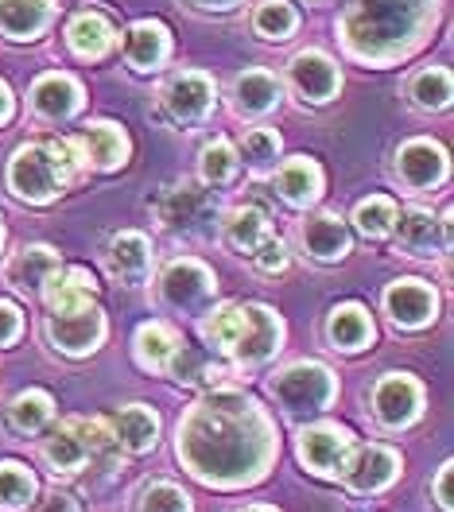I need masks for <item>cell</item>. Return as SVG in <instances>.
I'll return each instance as SVG.
<instances>
[{"mask_svg":"<svg viewBox=\"0 0 454 512\" xmlns=\"http://www.w3.org/2000/svg\"><path fill=\"white\" fill-rule=\"evenodd\" d=\"M295 28H299V12L288 0H260L257 12H253V32L268 43H284L292 39Z\"/></svg>","mask_w":454,"mask_h":512,"instance_id":"41","label":"cell"},{"mask_svg":"<svg viewBox=\"0 0 454 512\" xmlns=\"http://www.w3.org/2000/svg\"><path fill=\"white\" fill-rule=\"evenodd\" d=\"M24 334V311L12 299H0V350L16 346Z\"/></svg>","mask_w":454,"mask_h":512,"instance_id":"43","label":"cell"},{"mask_svg":"<svg viewBox=\"0 0 454 512\" xmlns=\"http://www.w3.org/2000/svg\"><path fill=\"white\" fill-rule=\"evenodd\" d=\"M175 458L210 489H245L268 478L280 458V431L272 412L241 388H210L175 427Z\"/></svg>","mask_w":454,"mask_h":512,"instance_id":"1","label":"cell"},{"mask_svg":"<svg viewBox=\"0 0 454 512\" xmlns=\"http://www.w3.org/2000/svg\"><path fill=\"white\" fill-rule=\"evenodd\" d=\"M55 0H0V35L12 43H32L51 28Z\"/></svg>","mask_w":454,"mask_h":512,"instance_id":"32","label":"cell"},{"mask_svg":"<svg viewBox=\"0 0 454 512\" xmlns=\"http://www.w3.org/2000/svg\"><path fill=\"white\" fill-rule=\"evenodd\" d=\"M105 334H109V319L98 307V299L86 303V307H74V311H47V319H43V338L63 357L98 353Z\"/></svg>","mask_w":454,"mask_h":512,"instance_id":"13","label":"cell"},{"mask_svg":"<svg viewBox=\"0 0 454 512\" xmlns=\"http://www.w3.org/2000/svg\"><path fill=\"white\" fill-rule=\"evenodd\" d=\"M63 268V253L55 245H20L16 253L4 260V284L16 288L20 295H32L39 299L43 284Z\"/></svg>","mask_w":454,"mask_h":512,"instance_id":"24","label":"cell"},{"mask_svg":"<svg viewBox=\"0 0 454 512\" xmlns=\"http://www.w3.org/2000/svg\"><path fill=\"white\" fill-rule=\"evenodd\" d=\"M125 63L136 74H148V70H160L171 59V32L163 28L160 20H136L129 32H125Z\"/></svg>","mask_w":454,"mask_h":512,"instance_id":"30","label":"cell"},{"mask_svg":"<svg viewBox=\"0 0 454 512\" xmlns=\"http://www.w3.org/2000/svg\"><path fill=\"white\" fill-rule=\"evenodd\" d=\"M233 512H280L276 505H241V509H233Z\"/></svg>","mask_w":454,"mask_h":512,"instance_id":"48","label":"cell"},{"mask_svg":"<svg viewBox=\"0 0 454 512\" xmlns=\"http://www.w3.org/2000/svg\"><path fill=\"white\" fill-rule=\"evenodd\" d=\"M82 163L70 152V144L63 140H28L20 144L8 167H4V187L16 202H28V206H51L59 202L78 179H82Z\"/></svg>","mask_w":454,"mask_h":512,"instance_id":"4","label":"cell"},{"mask_svg":"<svg viewBox=\"0 0 454 512\" xmlns=\"http://www.w3.org/2000/svg\"><path fill=\"white\" fill-rule=\"evenodd\" d=\"M404 474V458L396 447H385V443H357L346 470H342V489L354 493V497H377L392 489Z\"/></svg>","mask_w":454,"mask_h":512,"instance_id":"14","label":"cell"},{"mask_svg":"<svg viewBox=\"0 0 454 512\" xmlns=\"http://www.w3.org/2000/svg\"><path fill=\"white\" fill-rule=\"evenodd\" d=\"M284 101V82L272 74V70H245L229 82V109L245 121H260V117H272Z\"/></svg>","mask_w":454,"mask_h":512,"instance_id":"23","label":"cell"},{"mask_svg":"<svg viewBox=\"0 0 454 512\" xmlns=\"http://www.w3.org/2000/svg\"><path fill=\"white\" fill-rule=\"evenodd\" d=\"M323 338H326V346L338 353L369 350V346L377 342V326H373L369 307L357 303V299L330 307V311H326V322H323Z\"/></svg>","mask_w":454,"mask_h":512,"instance_id":"25","label":"cell"},{"mask_svg":"<svg viewBox=\"0 0 454 512\" xmlns=\"http://www.w3.org/2000/svg\"><path fill=\"white\" fill-rule=\"evenodd\" d=\"M253 260V268H257V276H264V280H276V276H284L288 268H292V253H288V245L272 233L264 245H260L257 253L249 256Z\"/></svg>","mask_w":454,"mask_h":512,"instance_id":"42","label":"cell"},{"mask_svg":"<svg viewBox=\"0 0 454 512\" xmlns=\"http://www.w3.org/2000/svg\"><path fill=\"white\" fill-rule=\"evenodd\" d=\"M191 8H198V12H233L241 0H187Z\"/></svg>","mask_w":454,"mask_h":512,"instance_id":"47","label":"cell"},{"mask_svg":"<svg viewBox=\"0 0 454 512\" xmlns=\"http://www.w3.org/2000/svg\"><path fill=\"white\" fill-rule=\"evenodd\" d=\"M396 202H392L389 194H369V198H361L354 206V229L365 237V241H389L392 237V225H396Z\"/></svg>","mask_w":454,"mask_h":512,"instance_id":"40","label":"cell"},{"mask_svg":"<svg viewBox=\"0 0 454 512\" xmlns=\"http://www.w3.org/2000/svg\"><path fill=\"white\" fill-rule=\"evenodd\" d=\"M66 47L78 59H86V63H101L117 47V28H113V20L105 12H90L86 8V12H78L66 24Z\"/></svg>","mask_w":454,"mask_h":512,"instance_id":"29","label":"cell"},{"mask_svg":"<svg viewBox=\"0 0 454 512\" xmlns=\"http://www.w3.org/2000/svg\"><path fill=\"white\" fill-rule=\"evenodd\" d=\"M82 101H86L82 82H78L74 74H66V70H47V74H39L32 94H28V105H32L35 121H43V125H66L70 117H78Z\"/></svg>","mask_w":454,"mask_h":512,"instance_id":"21","label":"cell"},{"mask_svg":"<svg viewBox=\"0 0 454 512\" xmlns=\"http://www.w3.org/2000/svg\"><path fill=\"white\" fill-rule=\"evenodd\" d=\"M35 497H39V481H35L32 470L16 458H4L0 462V512L32 509Z\"/></svg>","mask_w":454,"mask_h":512,"instance_id":"39","label":"cell"},{"mask_svg":"<svg viewBox=\"0 0 454 512\" xmlns=\"http://www.w3.org/2000/svg\"><path fill=\"white\" fill-rule=\"evenodd\" d=\"M66 144H70V152L78 156L86 175H90V171H101V175L121 171L132 156L129 132L117 125V121H90V125L78 128L74 136H66Z\"/></svg>","mask_w":454,"mask_h":512,"instance_id":"17","label":"cell"},{"mask_svg":"<svg viewBox=\"0 0 454 512\" xmlns=\"http://www.w3.org/2000/svg\"><path fill=\"white\" fill-rule=\"evenodd\" d=\"M423 404H427V392L412 373H381L369 392V412L377 419V427L392 435L416 427L423 419Z\"/></svg>","mask_w":454,"mask_h":512,"instance_id":"10","label":"cell"},{"mask_svg":"<svg viewBox=\"0 0 454 512\" xmlns=\"http://www.w3.org/2000/svg\"><path fill=\"white\" fill-rule=\"evenodd\" d=\"M288 86L307 105H330L338 97V90H342V70H338V63L326 51L307 47V51H299L288 63Z\"/></svg>","mask_w":454,"mask_h":512,"instance_id":"20","label":"cell"},{"mask_svg":"<svg viewBox=\"0 0 454 512\" xmlns=\"http://www.w3.org/2000/svg\"><path fill=\"white\" fill-rule=\"evenodd\" d=\"M39 462L55 481H78L82 489L98 493L121 474L125 450L117 443L109 419L101 416H70L43 431Z\"/></svg>","mask_w":454,"mask_h":512,"instance_id":"3","label":"cell"},{"mask_svg":"<svg viewBox=\"0 0 454 512\" xmlns=\"http://www.w3.org/2000/svg\"><path fill=\"white\" fill-rule=\"evenodd\" d=\"M439 20V0H350L338 20L346 55L365 66H392L416 55Z\"/></svg>","mask_w":454,"mask_h":512,"instance_id":"2","label":"cell"},{"mask_svg":"<svg viewBox=\"0 0 454 512\" xmlns=\"http://www.w3.org/2000/svg\"><path fill=\"white\" fill-rule=\"evenodd\" d=\"M109 427H113V435H117V443L125 454H148V450H156L160 443V412L152 408V404H121L113 416H109Z\"/></svg>","mask_w":454,"mask_h":512,"instance_id":"26","label":"cell"},{"mask_svg":"<svg viewBox=\"0 0 454 512\" xmlns=\"http://www.w3.org/2000/svg\"><path fill=\"white\" fill-rule=\"evenodd\" d=\"M43 307L47 311H74V307H86L98 299V280L90 268H59L43 291H39Z\"/></svg>","mask_w":454,"mask_h":512,"instance_id":"33","label":"cell"},{"mask_svg":"<svg viewBox=\"0 0 454 512\" xmlns=\"http://www.w3.org/2000/svg\"><path fill=\"white\" fill-rule=\"evenodd\" d=\"M237 175H241V156H237L233 140H226V136L206 140L202 152H198V179H202L206 187L222 191V187H229Z\"/></svg>","mask_w":454,"mask_h":512,"instance_id":"37","label":"cell"},{"mask_svg":"<svg viewBox=\"0 0 454 512\" xmlns=\"http://www.w3.org/2000/svg\"><path fill=\"white\" fill-rule=\"evenodd\" d=\"M454 82L447 66H423L408 78V105L420 113H443L451 105Z\"/></svg>","mask_w":454,"mask_h":512,"instance_id":"36","label":"cell"},{"mask_svg":"<svg viewBox=\"0 0 454 512\" xmlns=\"http://www.w3.org/2000/svg\"><path fill=\"white\" fill-rule=\"evenodd\" d=\"M218 237L226 241L233 253H245L253 256L272 237V222H268V214L253 206V202H245V206H233L222 214V222H218Z\"/></svg>","mask_w":454,"mask_h":512,"instance_id":"31","label":"cell"},{"mask_svg":"<svg viewBox=\"0 0 454 512\" xmlns=\"http://www.w3.org/2000/svg\"><path fill=\"white\" fill-rule=\"evenodd\" d=\"M55 423V396L47 388H24L4 404V427L16 439H35Z\"/></svg>","mask_w":454,"mask_h":512,"instance_id":"27","label":"cell"},{"mask_svg":"<svg viewBox=\"0 0 454 512\" xmlns=\"http://www.w3.org/2000/svg\"><path fill=\"white\" fill-rule=\"evenodd\" d=\"M160 303L171 315H187L198 319L210 303H214V291H218V276L210 264H202L198 256H171L160 268Z\"/></svg>","mask_w":454,"mask_h":512,"instance_id":"7","label":"cell"},{"mask_svg":"<svg viewBox=\"0 0 454 512\" xmlns=\"http://www.w3.org/2000/svg\"><path fill=\"white\" fill-rule=\"evenodd\" d=\"M241 330H245V303H218V307H206L198 315V334L218 357H229Z\"/></svg>","mask_w":454,"mask_h":512,"instance_id":"34","label":"cell"},{"mask_svg":"<svg viewBox=\"0 0 454 512\" xmlns=\"http://www.w3.org/2000/svg\"><path fill=\"white\" fill-rule=\"evenodd\" d=\"M381 311L396 330L416 334V330H427L439 319V291L420 276H400L381 295Z\"/></svg>","mask_w":454,"mask_h":512,"instance_id":"18","label":"cell"},{"mask_svg":"<svg viewBox=\"0 0 454 512\" xmlns=\"http://www.w3.org/2000/svg\"><path fill=\"white\" fill-rule=\"evenodd\" d=\"M16 117V97H12V90H8V82L0 78V128L8 125Z\"/></svg>","mask_w":454,"mask_h":512,"instance_id":"46","label":"cell"},{"mask_svg":"<svg viewBox=\"0 0 454 512\" xmlns=\"http://www.w3.org/2000/svg\"><path fill=\"white\" fill-rule=\"evenodd\" d=\"M284 334L288 330H284L280 311H272L264 303H245V330H241V338L229 350L226 361L233 369H260L284 350Z\"/></svg>","mask_w":454,"mask_h":512,"instance_id":"15","label":"cell"},{"mask_svg":"<svg viewBox=\"0 0 454 512\" xmlns=\"http://www.w3.org/2000/svg\"><path fill=\"white\" fill-rule=\"evenodd\" d=\"M357 447V435L342 423H330V419H319V423H299L295 431V458L307 474L323 481H338L350 454Z\"/></svg>","mask_w":454,"mask_h":512,"instance_id":"8","label":"cell"},{"mask_svg":"<svg viewBox=\"0 0 454 512\" xmlns=\"http://www.w3.org/2000/svg\"><path fill=\"white\" fill-rule=\"evenodd\" d=\"M218 105V86L206 70H175L160 86V113L175 128H198Z\"/></svg>","mask_w":454,"mask_h":512,"instance_id":"9","label":"cell"},{"mask_svg":"<svg viewBox=\"0 0 454 512\" xmlns=\"http://www.w3.org/2000/svg\"><path fill=\"white\" fill-rule=\"evenodd\" d=\"M451 478H454V462L447 458V462L435 470V481H431V497H435V509H439V512H454Z\"/></svg>","mask_w":454,"mask_h":512,"instance_id":"44","label":"cell"},{"mask_svg":"<svg viewBox=\"0 0 454 512\" xmlns=\"http://www.w3.org/2000/svg\"><path fill=\"white\" fill-rule=\"evenodd\" d=\"M272 191L280 194V202H288L292 210H307L315 206L326 191V175L323 163L311 160V156H288L272 167Z\"/></svg>","mask_w":454,"mask_h":512,"instance_id":"22","label":"cell"},{"mask_svg":"<svg viewBox=\"0 0 454 512\" xmlns=\"http://www.w3.org/2000/svg\"><path fill=\"white\" fill-rule=\"evenodd\" d=\"M0 253H4V222H0Z\"/></svg>","mask_w":454,"mask_h":512,"instance_id":"49","label":"cell"},{"mask_svg":"<svg viewBox=\"0 0 454 512\" xmlns=\"http://www.w3.org/2000/svg\"><path fill=\"white\" fill-rule=\"evenodd\" d=\"M32 512H82V505L63 493V489H55V493H47L43 501H32Z\"/></svg>","mask_w":454,"mask_h":512,"instance_id":"45","label":"cell"},{"mask_svg":"<svg viewBox=\"0 0 454 512\" xmlns=\"http://www.w3.org/2000/svg\"><path fill=\"white\" fill-rule=\"evenodd\" d=\"M179 346H183V334L163 319L140 322L136 334H132V357H136V365H140L144 373L167 377V365H171V357L179 353Z\"/></svg>","mask_w":454,"mask_h":512,"instance_id":"28","label":"cell"},{"mask_svg":"<svg viewBox=\"0 0 454 512\" xmlns=\"http://www.w3.org/2000/svg\"><path fill=\"white\" fill-rule=\"evenodd\" d=\"M307 4H323V0H307Z\"/></svg>","mask_w":454,"mask_h":512,"instance_id":"50","label":"cell"},{"mask_svg":"<svg viewBox=\"0 0 454 512\" xmlns=\"http://www.w3.org/2000/svg\"><path fill=\"white\" fill-rule=\"evenodd\" d=\"M280 148H284L280 132L268 125L245 128L241 140H237V156L249 167V175H257V179H268V175H272V167L280 163Z\"/></svg>","mask_w":454,"mask_h":512,"instance_id":"35","label":"cell"},{"mask_svg":"<svg viewBox=\"0 0 454 512\" xmlns=\"http://www.w3.org/2000/svg\"><path fill=\"white\" fill-rule=\"evenodd\" d=\"M101 264H105V276L121 288H144L152 280V268H156V249H152V237L140 233V229H117L109 233V241L101 245Z\"/></svg>","mask_w":454,"mask_h":512,"instance_id":"16","label":"cell"},{"mask_svg":"<svg viewBox=\"0 0 454 512\" xmlns=\"http://www.w3.org/2000/svg\"><path fill=\"white\" fill-rule=\"evenodd\" d=\"M152 222L160 225L167 237L198 245V241L218 237L222 206H218L214 187H206L202 179H171L152 198Z\"/></svg>","mask_w":454,"mask_h":512,"instance_id":"5","label":"cell"},{"mask_svg":"<svg viewBox=\"0 0 454 512\" xmlns=\"http://www.w3.org/2000/svg\"><path fill=\"white\" fill-rule=\"evenodd\" d=\"M129 512H195V501L183 485L167 478H152L132 493Z\"/></svg>","mask_w":454,"mask_h":512,"instance_id":"38","label":"cell"},{"mask_svg":"<svg viewBox=\"0 0 454 512\" xmlns=\"http://www.w3.org/2000/svg\"><path fill=\"white\" fill-rule=\"evenodd\" d=\"M392 183L404 194H431L451 179V160L439 140H404L392 152Z\"/></svg>","mask_w":454,"mask_h":512,"instance_id":"11","label":"cell"},{"mask_svg":"<svg viewBox=\"0 0 454 512\" xmlns=\"http://www.w3.org/2000/svg\"><path fill=\"white\" fill-rule=\"evenodd\" d=\"M295 245L315 264H342L354 249V233H350V225L342 222V214L319 210V214H307L303 222L295 225Z\"/></svg>","mask_w":454,"mask_h":512,"instance_id":"19","label":"cell"},{"mask_svg":"<svg viewBox=\"0 0 454 512\" xmlns=\"http://www.w3.org/2000/svg\"><path fill=\"white\" fill-rule=\"evenodd\" d=\"M268 392H272L280 416L292 419L295 427H299V423L319 419L323 412L334 408V400H338V373L330 365H323V361L303 357V361L284 365L268 381Z\"/></svg>","mask_w":454,"mask_h":512,"instance_id":"6","label":"cell"},{"mask_svg":"<svg viewBox=\"0 0 454 512\" xmlns=\"http://www.w3.org/2000/svg\"><path fill=\"white\" fill-rule=\"evenodd\" d=\"M392 245H396V253L412 256V260L447 256L451 253V206L443 214H435L431 206H404V210H396Z\"/></svg>","mask_w":454,"mask_h":512,"instance_id":"12","label":"cell"}]
</instances>
